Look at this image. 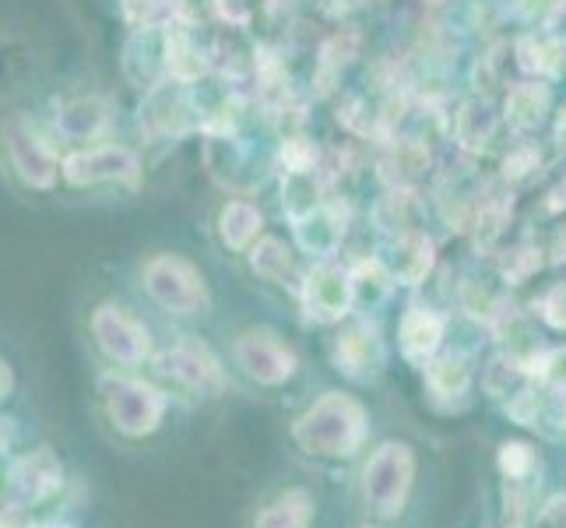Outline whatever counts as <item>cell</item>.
Returning a JSON list of instances; mask_svg holds the SVG:
<instances>
[{"label": "cell", "mask_w": 566, "mask_h": 528, "mask_svg": "<svg viewBox=\"0 0 566 528\" xmlns=\"http://www.w3.org/2000/svg\"><path fill=\"white\" fill-rule=\"evenodd\" d=\"M237 363L258 384H282L296 370V356L271 335V331H247L237 342Z\"/></svg>", "instance_id": "30bf717a"}, {"label": "cell", "mask_w": 566, "mask_h": 528, "mask_svg": "<svg viewBox=\"0 0 566 528\" xmlns=\"http://www.w3.org/2000/svg\"><path fill=\"white\" fill-rule=\"evenodd\" d=\"M11 391H14V370L4 356H0V402L11 398Z\"/></svg>", "instance_id": "ffe728a7"}, {"label": "cell", "mask_w": 566, "mask_h": 528, "mask_svg": "<svg viewBox=\"0 0 566 528\" xmlns=\"http://www.w3.org/2000/svg\"><path fill=\"white\" fill-rule=\"evenodd\" d=\"M384 363V349L369 328H356L338 342V366L353 377H369Z\"/></svg>", "instance_id": "7c38bea8"}, {"label": "cell", "mask_w": 566, "mask_h": 528, "mask_svg": "<svg viewBox=\"0 0 566 528\" xmlns=\"http://www.w3.org/2000/svg\"><path fill=\"white\" fill-rule=\"evenodd\" d=\"M92 345L99 356L116 370H134L151 360V335L148 328L120 303H99L88 318Z\"/></svg>", "instance_id": "3957f363"}, {"label": "cell", "mask_w": 566, "mask_h": 528, "mask_svg": "<svg viewBox=\"0 0 566 528\" xmlns=\"http://www.w3.org/2000/svg\"><path fill=\"white\" fill-rule=\"evenodd\" d=\"M314 521V500L306 490H289L275 497L268 507H261L253 528H310Z\"/></svg>", "instance_id": "4fadbf2b"}, {"label": "cell", "mask_w": 566, "mask_h": 528, "mask_svg": "<svg viewBox=\"0 0 566 528\" xmlns=\"http://www.w3.org/2000/svg\"><path fill=\"white\" fill-rule=\"evenodd\" d=\"M553 408H556V420L566 426V387L556 391V398H553Z\"/></svg>", "instance_id": "44dd1931"}, {"label": "cell", "mask_w": 566, "mask_h": 528, "mask_svg": "<svg viewBox=\"0 0 566 528\" xmlns=\"http://www.w3.org/2000/svg\"><path fill=\"white\" fill-rule=\"evenodd\" d=\"M500 468L506 479H524L535 468V455L528 444H503L500 447Z\"/></svg>", "instance_id": "ac0fdd59"}, {"label": "cell", "mask_w": 566, "mask_h": 528, "mask_svg": "<svg viewBox=\"0 0 566 528\" xmlns=\"http://www.w3.org/2000/svg\"><path fill=\"white\" fill-rule=\"evenodd\" d=\"M306 307H310V318L338 321L348 310V282L338 271H317L306 286Z\"/></svg>", "instance_id": "8fae6325"}, {"label": "cell", "mask_w": 566, "mask_h": 528, "mask_svg": "<svg viewBox=\"0 0 566 528\" xmlns=\"http://www.w3.org/2000/svg\"><path fill=\"white\" fill-rule=\"evenodd\" d=\"M106 127V113L99 103H74V106H64V113H56V131L64 134L71 142H85V138H95Z\"/></svg>", "instance_id": "9a60e30c"}, {"label": "cell", "mask_w": 566, "mask_h": 528, "mask_svg": "<svg viewBox=\"0 0 566 528\" xmlns=\"http://www.w3.org/2000/svg\"><path fill=\"white\" fill-rule=\"evenodd\" d=\"M138 176V159L130 148L120 145H99L74 152L64 159V180L74 187L103 184V180H134Z\"/></svg>", "instance_id": "9c48e42d"}, {"label": "cell", "mask_w": 566, "mask_h": 528, "mask_svg": "<svg viewBox=\"0 0 566 528\" xmlns=\"http://www.w3.org/2000/svg\"><path fill=\"white\" fill-rule=\"evenodd\" d=\"M440 335H443L440 318L422 314V310H419V314H408L405 324H401V349H405V356L412 360V363H426L437 352Z\"/></svg>", "instance_id": "5bb4252c"}, {"label": "cell", "mask_w": 566, "mask_h": 528, "mask_svg": "<svg viewBox=\"0 0 566 528\" xmlns=\"http://www.w3.org/2000/svg\"><path fill=\"white\" fill-rule=\"evenodd\" d=\"M253 271H261V276L268 279H279L282 276V268H285V258H282V247L275 240H268L261 244L258 250H253Z\"/></svg>", "instance_id": "d6986e66"}, {"label": "cell", "mask_w": 566, "mask_h": 528, "mask_svg": "<svg viewBox=\"0 0 566 528\" xmlns=\"http://www.w3.org/2000/svg\"><path fill=\"white\" fill-rule=\"evenodd\" d=\"M95 391H99V408H103L106 426L124 441L151 437L169 408V398L163 387H155L134 374H124V370H109V374H103Z\"/></svg>", "instance_id": "6da1fadb"}, {"label": "cell", "mask_w": 566, "mask_h": 528, "mask_svg": "<svg viewBox=\"0 0 566 528\" xmlns=\"http://www.w3.org/2000/svg\"><path fill=\"white\" fill-rule=\"evenodd\" d=\"M4 145L11 155V166L18 169V176H22L29 187L46 190V187H53L56 176H61L56 148L39 131H32L25 121H11L4 127Z\"/></svg>", "instance_id": "ba28073f"}, {"label": "cell", "mask_w": 566, "mask_h": 528, "mask_svg": "<svg viewBox=\"0 0 566 528\" xmlns=\"http://www.w3.org/2000/svg\"><path fill=\"white\" fill-rule=\"evenodd\" d=\"M292 437L310 455L348 458L359 452V444L366 437V413L356 398L342 395V391H331L310 413L296 420Z\"/></svg>", "instance_id": "7a4b0ae2"}, {"label": "cell", "mask_w": 566, "mask_h": 528, "mask_svg": "<svg viewBox=\"0 0 566 528\" xmlns=\"http://www.w3.org/2000/svg\"><path fill=\"white\" fill-rule=\"evenodd\" d=\"M258 226H261V215L253 211L250 205H229L226 211H222V240L229 244V247H247V240L258 232Z\"/></svg>", "instance_id": "2e32d148"}, {"label": "cell", "mask_w": 566, "mask_h": 528, "mask_svg": "<svg viewBox=\"0 0 566 528\" xmlns=\"http://www.w3.org/2000/svg\"><path fill=\"white\" fill-rule=\"evenodd\" d=\"M429 384H433L437 395H461L468 387V366L454 356H447L429 366Z\"/></svg>", "instance_id": "e0dca14e"}, {"label": "cell", "mask_w": 566, "mask_h": 528, "mask_svg": "<svg viewBox=\"0 0 566 528\" xmlns=\"http://www.w3.org/2000/svg\"><path fill=\"white\" fill-rule=\"evenodd\" d=\"M61 486H64V462L56 458L53 447L39 444L11 465L8 500L11 507H39L61 494Z\"/></svg>", "instance_id": "52a82bcc"}, {"label": "cell", "mask_w": 566, "mask_h": 528, "mask_svg": "<svg viewBox=\"0 0 566 528\" xmlns=\"http://www.w3.org/2000/svg\"><path fill=\"white\" fill-rule=\"evenodd\" d=\"M412 479H416L412 447L387 441L380 452L369 458L366 473H363V497L369 504V511L380 518L401 515L408 494H412Z\"/></svg>", "instance_id": "277c9868"}, {"label": "cell", "mask_w": 566, "mask_h": 528, "mask_svg": "<svg viewBox=\"0 0 566 528\" xmlns=\"http://www.w3.org/2000/svg\"><path fill=\"white\" fill-rule=\"evenodd\" d=\"M145 289L169 314H201L208 307L201 271L184 258H172V253H159L145 265Z\"/></svg>", "instance_id": "8992f818"}, {"label": "cell", "mask_w": 566, "mask_h": 528, "mask_svg": "<svg viewBox=\"0 0 566 528\" xmlns=\"http://www.w3.org/2000/svg\"><path fill=\"white\" fill-rule=\"evenodd\" d=\"M155 370L166 377L172 387H180L184 395L193 398H219L226 387V374L219 360L211 356V349L198 339H180L177 345L163 349L155 356Z\"/></svg>", "instance_id": "5b68a950"}]
</instances>
